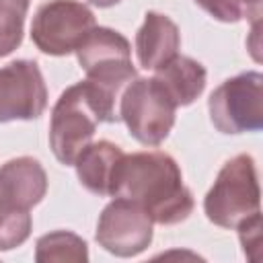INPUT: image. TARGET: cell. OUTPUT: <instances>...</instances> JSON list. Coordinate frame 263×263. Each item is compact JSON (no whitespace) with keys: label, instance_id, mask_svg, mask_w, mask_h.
<instances>
[{"label":"cell","instance_id":"cell-6","mask_svg":"<svg viewBox=\"0 0 263 263\" xmlns=\"http://www.w3.org/2000/svg\"><path fill=\"white\" fill-rule=\"evenodd\" d=\"M214 127L222 134L259 132L263 127V76L242 72L224 80L208 99Z\"/></svg>","mask_w":263,"mask_h":263},{"label":"cell","instance_id":"cell-17","mask_svg":"<svg viewBox=\"0 0 263 263\" xmlns=\"http://www.w3.org/2000/svg\"><path fill=\"white\" fill-rule=\"evenodd\" d=\"M193 2L222 23H238L240 18L247 16V8L242 0H193Z\"/></svg>","mask_w":263,"mask_h":263},{"label":"cell","instance_id":"cell-10","mask_svg":"<svg viewBox=\"0 0 263 263\" xmlns=\"http://www.w3.org/2000/svg\"><path fill=\"white\" fill-rule=\"evenodd\" d=\"M47 191V175L39 160L18 156L0 166V201L21 210L37 205Z\"/></svg>","mask_w":263,"mask_h":263},{"label":"cell","instance_id":"cell-9","mask_svg":"<svg viewBox=\"0 0 263 263\" xmlns=\"http://www.w3.org/2000/svg\"><path fill=\"white\" fill-rule=\"evenodd\" d=\"M47 107V86L33 60H14L0 68V123L31 121Z\"/></svg>","mask_w":263,"mask_h":263},{"label":"cell","instance_id":"cell-16","mask_svg":"<svg viewBox=\"0 0 263 263\" xmlns=\"http://www.w3.org/2000/svg\"><path fill=\"white\" fill-rule=\"evenodd\" d=\"M31 226L33 222L29 210H21L0 201V251L21 247L29 238Z\"/></svg>","mask_w":263,"mask_h":263},{"label":"cell","instance_id":"cell-15","mask_svg":"<svg viewBox=\"0 0 263 263\" xmlns=\"http://www.w3.org/2000/svg\"><path fill=\"white\" fill-rule=\"evenodd\" d=\"M27 10L29 0H0V58L21 45Z\"/></svg>","mask_w":263,"mask_h":263},{"label":"cell","instance_id":"cell-19","mask_svg":"<svg viewBox=\"0 0 263 263\" xmlns=\"http://www.w3.org/2000/svg\"><path fill=\"white\" fill-rule=\"evenodd\" d=\"M88 2L95 4V6H99V8H107V6H113V4H117L121 0H88Z\"/></svg>","mask_w":263,"mask_h":263},{"label":"cell","instance_id":"cell-5","mask_svg":"<svg viewBox=\"0 0 263 263\" xmlns=\"http://www.w3.org/2000/svg\"><path fill=\"white\" fill-rule=\"evenodd\" d=\"M119 119L127 125L134 140L144 146H158L175 125L177 105L166 90L152 78H134L121 92Z\"/></svg>","mask_w":263,"mask_h":263},{"label":"cell","instance_id":"cell-3","mask_svg":"<svg viewBox=\"0 0 263 263\" xmlns=\"http://www.w3.org/2000/svg\"><path fill=\"white\" fill-rule=\"evenodd\" d=\"M259 208L261 191L255 158L251 154H236L220 168L203 199V212L216 226L238 228L242 222L259 216Z\"/></svg>","mask_w":263,"mask_h":263},{"label":"cell","instance_id":"cell-14","mask_svg":"<svg viewBox=\"0 0 263 263\" xmlns=\"http://www.w3.org/2000/svg\"><path fill=\"white\" fill-rule=\"evenodd\" d=\"M35 259L39 263H84L88 261V249L78 234L70 230H55L37 238Z\"/></svg>","mask_w":263,"mask_h":263},{"label":"cell","instance_id":"cell-13","mask_svg":"<svg viewBox=\"0 0 263 263\" xmlns=\"http://www.w3.org/2000/svg\"><path fill=\"white\" fill-rule=\"evenodd\" d=\"M154 78L166 90V95L173 99L177 107H185L191 105L203 92L208 72L197 60L177 53L166 64L156 68Z\"/></svg>","mask_w":263,"mask_h":263},{"label":"cell","instance_id":"cell-11","mask_svg":"<svg viewBox=\"0 0 263 263\" xmlns=\"http://www.w3.org/2000/svg\"><path fill=\"white\" fill-rule=\"evenodd\" d=\"M179 27L160 12H146L142 27L136 33V55L144 70H156L179 53Z\"/></svg>","mask_w":263,"mask_h":263},{"label":"cell","instance_id":"cell-2","mask_svg":"<svg viewBox=\"0 0 263 263\" xmlns=\"http://www.w3.org/2000/svg\"><path fill=\"white\" fill-rule=\"evenodd\" d=\"M119 121L115 105L90 82L68 86L51 109L49 146L62 164H74L76 156L90 144L99 123Z\"/></svg>","mask_w":263,"mask_h":263},{"label":"cell","instance_id":"cell-8","mask_svg":"<svg viewBox=\"0 0 263 263\" xmlns=\"http://www.w3.org/2000/svg\"><path fill=\"white\" fill-rule=\"evenodd\" d=\"M152 220L134 201L115 197L99 216L97 242L115 257H136L152 242Z\"/></svg>","mask_w":263,"mask_h":263},{"label":"cell","instance_id":"cell-18","mask_svg":"<svg viewBox=\"0 0 263 263\" xmlns=\"http://www.w3.org/2000/svg\"><path fill=\"white\" fill-rule=\"evenodd\" d=\"M247 8V16H253L255 21L261 16V0H242Z\"/></svg>","mask_w":263,"mask_h":263},{"label":"cell","instance_id":"cell-7","mask_svg":"<svg viewBox=\"0 0 263 263\" xmlns=\"http://www.w3.org/2000/svg\"><path fill=\"white\" fill-rule=\"evenodd\" d=\"M92 27L95 14L86 4L78 0H49L33 16L31 39L47 55H68L76 51Z\"/></svg>","mask_w":263,"mask_h":263},{"label":"cell","instance_id":"cell-1","mask_svg":"<svg viewBox=\"0 0 263 263\" xmlns=\"http://www.w3.org/2000/svg\"><path fill=\"white\" fill-rule=\"evenodd\" d=\"M109 195L138 203L152 222L162 226L187 220L195 205L177 160L160 150L123 154L115 166Z\"/></svg>","mask_w":263,"mask_h":263},{"label":"cell","instance_id":"cell-4","mask_svg":"<svg viewBox=\"0 0 263 263\" xmlns=\"http://www.w3.org/2000/svg\"><path fill=\"white\" fill-rule=\"evenodd\" d=\"M76 58L86 72V80H90L113 105H117L123 88L136 78L132 45L115 29L95 25L76 47Z\"/></svg>","mask_w":263,"mask_h":263},{"label":"cell","instance_id":"cell-12","mask_svg":"<svg viewBox=\"0 0 263 263\" xmlns=\"http://www.w3.org/2000/svg\"><path fill=\"white\" fill-rule=\"evenodd\" d=\"M121 156H123V150L109 140L90 142L74 160L76 175L82 187L99 197L109 195L111 179Z\"/></svg>","mask_w":263,"mask_h":263}]
</instances>
